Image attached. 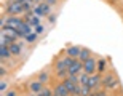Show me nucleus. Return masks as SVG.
I'll return each mask as SVG.
<instances>
[{
	"instance_id": "9b49d317",
	"label": "nucleus",
	"mask_w": 123,
	"mask_h": 96,
	"mask_svg": "<svg viewBox=\"0 0 123 96\" xmlns=\"http://www.w3.org/2000/svg\"><path fill=\"white\" fill-rule=\"evenodd\" d=\"M62 83L66 85V88H67V91H69V93H74V91H75V87L78 85V83H74V82H70L69 78H66V80H64Z\"/></svg>"
},
{
	"instance_id": "c85d7f7f",
	"label": "nucleus",
	"mask_w": 123,
	"mask_h": 96,
	"mask_svg": "<svg viewBox=\"0 0 123 96\" xmlns=\"http://www.w3.org/2000/svg\"><path fill=\"white\" fill-rule=\"evenodd\" d=\"M37 34H42V32H43V26H37Z\"/></svg>"
},
{
	"instance_id": "412c9836",
	"label": "nucleus",
	"mask_w": 123,
	"mask_h": 96,
	"mask_svg": "<svg viewBox=\"0 0 123 96\" xmlns=\"http://www.w3.org/2000/svg\"><path fill=\"white\" fill-rule=\"evenodd\" d=\"M90 93H91V88L88 85H82V96H88Z\"/></svg>"
},
{
	"instance_id": "72a5a7b5",
	"label": "nucleus",
	"mask_w": 123,
	"mask_h": 96,
	"mask_svg": "<svg viewBox=\"0 0 123 96\" xmlns=\"http://www.w3.org/2000/svg\"><path fill=\"white\" fill-rule=\"evenodd\" d=\"M35 2H42V0H35Z\"/></svg>"
},
{
	"instance_id": "b1692460",
	"label": "nucleus",
	"mask_w": 123,
	"mask_h": 96,
	"mask_svg": "<svg viewBox=\"0 0 123 96\" xmlns=\"http://www.w3.org/2000/svg\"><path fill=\"white\" fill-rule=\"evenodd\" d=\"M69 80H70V82H74V83H80L78 82V78H77V75H74V74H69Z\"/></svg>"
},
{
	"instance_id": "6e6552de",
	"label": "nucleus",
	"mask_w": 123,
	"mask_h": 96,
	"mask_svg": "<svg viewBox=\"0 0 123 96\" xmlns=\"http://www.w3.org/2000/svg\"><path fill=\"white\" fill-rule=\"evenodd\" d=\"M102 82V80H101V77L99 75H98V74H93V75H90V80H88V87L91 88H94V87H98V85H99V83Z\"/></svg>"
},
{
	"instance_id": "a211bd4d",
	"label": "nucleus",
	"mask_w": 123,
	"mask_h": 96,
	"mask_svg": "<svg viewBox=\"0 0 123 96\" xmlns=\"http://www.w3.org/2000/svg\"><path fill=\"white\" fill-rule=\"evenodd\" d=\"M82 61H86L88 58H90V50H86V48H82V51H80V56H78Z\"/></svg>"
},
{
	"instance_id": "39448f33",
	"label": "nucleus",
	"mask_w": 123,
	"mask_h": 96,
	"mask_svg": "<svg viewBox=\"0 0 123 96\" xmlns=\"http://www.w3.org/2000/svg\"><path fill=\"white\" fill-rule=\"evenodd\" d=\"M2 34H3V35H6L8 38H11V40H14L16 37H19L18 31H16V29H13V27H8V26L2 27Z\"/></svg>"
},
{
	"instance_id": "dca6fc26",
	"label": "nucleus",
	"mask_w": 123,
	"mask_h": 96,
	"mask_svg": "<svg viewBox=\"0 0 123 96\" xmlns=\"http://www.w3.org/2000/svg\"><path fill=\"white\" fill-rule=\"evenodd\" d=\"M10 51H11V55H19L21 53V45H18V43H13L11 46H8Z\"/></svg>"
},
{
	"instance_id": "f03ea898",
	"label": "nucleus",
	"mask_w": 123,
	"mask_h": 96,
	"mask_svg": "<svg viewBox=\"0 0 123 96\" xmlns=\"http://www.w3.org/2000/svg\"><path fill=\"white\" fill-rule=\"evenodd\" d=\"M83 70H85V74H88V75H93L96 70V61L93 59V58H88L86 61H83Z\"/></svg>"
},
{
	"instance_id": "4468645a",
	"label": "nucleus",
	"mask_w": 123,
	"mask_h": 96,
	"mask_svg": "<svg viewBox=\"0 0 123 96\" xmlns=\"http://www.w3.org/2000/svg\"><path fill=\"white\" fill-rule=\"evenodd\" d=\"M31 90L32 91H35V93H40L43 88H42V82H32L31 83Z\"/></svg>"
},
{
	"instance_id": "1a4fd4ad",
	"label": "nucleus",
	"mask_w": 123,
	"mask_h": 96,
	"mask_svg": "<svg viewBox=\"0 0 123 96\" xmlns=\"http://www.w3.org/2000/svg\"><path fill=\"white\" fill-rule=\"evenodd\" d=\"M55 93H56L58 96H69V91H67V88H66V85H64V83H59V85H56Z\"/></svg>"
},
{
	"instance_id": "20e7f679",
	"label": "nucleus",
	"mask_w": 123,
	"mask_h": 96,
	"mask_svg": "<svg viewBox=\"0 0 123 96\" xmlns=\"http://www.w3.org/2000/svg\"><path fill=\"white\" fill-rule=\"evenodd\" d=\"M34 13H35V16H46V14L50 13V5L48 3H40L34 10Z\"/></svg>"
},
{
	"instance_id": "f3484780",
	"label": "nucleus",
	"mask_w": 123,
	"mask_h": 96,
	"mask_svg": "<svg viewBox=\"0 0 123 96\" xmlns=\"http://www.w3.org/2000/svg\"><path fill=\"white\" fill-rule=\"evenodd\" d=\"M56 70H58V72H61V70H67V66H66V61L64 59L58 61V64H56Z\"/></svg>"
},
{
	"instance_id": "0eeeda50",
	"label": "nucleus",
	"mask_w": 123,
	"mask_h": 96,
	"mask_svg": "<svg viewBox=\"0 0 123 96\" xmlns=\"http://www.w3.org/2000/svg\"><path fill=\"white\" fill-rule=\"evenodd\" d=\"M83 69V63L82 61H74V64L69 67V74H74V75H77L80 70Z\"/></svg>"
},
{
	"instance_id": "aec40b11",
	"label": "nucleus",
	"mask_w": 123,
	"mask_h": 96,
	"mask_svg": "<svg viewBox=\"0 0 123 96\" xmlns=\"http://www.w3.org/2000/svg\"><path fill=\"white\" fill-rule=\"evenodd\" d=\"M88 80H90V75H88V74H82V75L78 77V82L82 83V85H88Z\"/></svg>"
},
{
	"instance_id": "9d476101",
	"label": "nucleus",
	"mask_w": 123,
	"mask_h": 96,
	"mask_svg": "<svg viewBox=\"0 0 123 96\" xmlns=\"http://www.w3.org/2000/svg\"><path fill=\"white\" fill-rule=\"evenodd\" d=\"M102 83H104L107 88H115V87H117V82L114 80V77H112V75L104 77V78H102Z\"/></svg>"
},
{
	"instance_id": "c756f323",
	"label": "nucleus",
	"mask_w": 123,
	"mask_h": 96,
	"mask_svg": "<svg viewBox=\"0 0 123 96\" xmlns=\"http://www.w3.org/2000/svg\"><path fill=\"white\" fill-rule=\"evenodd\" d=\"M46 3H48V5H53V3H56V0H46Z\"/></svg>"
},
{
	"instance_id": "2f4dec72",
	"label": "nucleus",
	"mask_w": 123,
	"mask_h": 96,
	"mask_svg": "<svg viewBox=\"0 0 123 96\" xmlns=\"http://www.w3.org/2000/svg\"><path fill=\"white\" fill-rule=\"evenodd\" d=\"M8 96H16V93H14V91H10V93H8Z\"/></svg>"
},
{
	"instance_id": "423d86ee",
	"label": "nucleus",
	"mask_w": 123,
	"mask_h": 96,
	"mask_svg": "<svg viewBox=\"0 0 123 96\" xmlns=\"http://www.w3.org/2000/svg\"><path fill=\"white\" fill-rule=\"evenodd\" d=\"M18 34H19V37H27L29 34H32V26L29 23H24L23 26L18 29Z\"/></svg>"
},
{
	"instance_id": "7c9ffc66",
	"label": "nucleus",
	"mask_w": 123,
	"mask_h": 96,
	"mask_svg": "<svg viewBox=\"0 0 123 96\" xmlns=\"http://www.w3.org/2000/svg\"><path fill=\"white\" fill-rule=\"evenodd\" d=\"M5 74H6V72H5V69H3V67H0V75H5Z\"/></svg>"
},
{
	"instance_id": "cd10ccee",
	"label": "nucleus",
	"mask_w": 123,
	"mask_h": 96,
	"mask_svg": "<svg viewBox=\"0 0 123 96\" xmlns=\"http://www.w3.org/2000/svg\"><path fill=\"white\" fill-rule=\"evenodd\" d=\"M104 64H105V61H99V70L101 72L104 70Z\"/></svg>"
},
{
	"instance_id": "393cba45",
	"label": "nucleus",
	"mask_w": 123,
	"mask_h": 96,
	"mask_svg": "<svg viewBox=\"0 0 123 96\" xmlns=\"http://www.w3.org/2000/svg\"><path fill=\"white\" fill-rule=\"evenodd\" d=\"M40 96H51V93H50V90H46V88H43L40 93H38Z\"/></svg>"
},
{
	"instance_id": "473e14b6",
	"label": "nucleus",
	"mask_w": 123,
	"mask_h": 96,
	"mask_svg": "<svg viewBox=\"0 0 123 96\" xmlns=\"http://www.w3.org/2000/svg\"><path fill=\"white\" fill-rule=\"evenodd\" d=\"M51 96H58V95H56V93H55V95H51Z\"/></svg>"
},
{
	"instance_id": "f257e3e1",
	"label": "nucleus",
	"mask_w": 123,
	"mask_h": 96,
	"mask_svg": "<svg viewBox=\"0 0 123 96\" xmlns=\"http://www.w3.org/2000/svg\"><path fill=\"white\" fill-rule=\"evenodd\" d=\"M6 11H8L11 16H16V14L26 11V8H24V5L21 3V2H11V3H8V6H6Z\"/></svg>"
},
{
	"instance_id": "2eb2a0df",
	"label": "nucleus",
	"mask_w": 123,
	"mask_h": 96,
	"mask_svg": "<svg viewBox=\"0 0 123 96\" xmlns=\"http://www.w3.org/2000/svg\"><path fill=\"white\" fill-rule=\"evenodd\" d=\"M13 43H11V38H8L6 35H3L2 34V40H0V46H11Z\"/></svg>"
},
{
	"instance_id": "7ed1b4c3",
	"label": "nucleus",
	"mask_w": 123,
	"mask_h": 96,
	"mask_svg": "<svg viewBox=\"0 0 123 96\" xmlns=\"http://www.w3.org/2000/svg\"><path fill=\"white\" fill-rule=\"evenodd\" d=\"M5 23H6V26H8V27H13V29H16V31H18V29L24 24V21L21 18H18V16H10L8 19H5Z\"/></svg>"
},
{
	"instance_id": "a878e982",
	"label": "nucleus",
	"mask_w": 123,
	"mask_h": 96,
	"mask_svg": "<svg viewBox=\"0 0 123 96\" xmlns=\"http://www.w3.org/2000/svg\"><path fill=\"white\" fill-rule=\"evenodd\" d=\"M88 96H105L104 91H94V93H90Z\"/></svg>"
},
{
	"instance_id": "f8f14e48",
	"label": "nucleus",
	"mask_w": 123,
	"mask_h": 96,
	"mask_svg": "<svg viewBox=\"0 0 123 96\" xmlns=\"http://www.w3.org/2000/svg\"><path fill=\"white\" fill-rule=\"evenodd\" d=\"M80 48L78 46H70V48H67V55L70 56V58H75V56H80Z\"/></svg>"
},
{
	"instance_id": "4be33fe9",
	"label": "nucleus",
	"mask_w": 123,
	"mask_h": 96,
	"mask_svg": "<svg viewBox=\"0 0 123 96\" xmlns=\"http://www.w3.org/2000/svg\"><path fill=\"white\" fill-rule=\"evenodd\" d=\"M37 35H38L37 32H32V34H29V35L26 37V40H27V42H34V40L37 38Z\"/></svg>"
},
{
	"instance_id": "5701e85b",
	"label": "nucleus",
	"mask_w": 123,
	"mask_h": 96,
	"mask_svg": "<svg viewBox=\"0 0 123 96\" xmlns=\"http://www.w3.org/2000/svg\"><path fill=\"white\" fill-rule=\"evenodd\" d=\"M46 80H48V74H46V72H42L40 77H38V82H46Z\"/></svg>"
},
{
	"instance_id": "6ab92c4d",
	"label": "nucleus",
	"mask_w": 123,
	"mask_h": 96,
	"mask_svg": "<svg viewBox=\"0 0 123 96\" xmlns=\"http://www.w3.org/2000/svg\"><path fill=\"white\" fill-rule=\"evenodd\" d=\"M27 18H29V24H31V26H40V24H38V16H31V14H27Z\"/></svg>"
},
{
	"instance_id": "ddd939ff",
	"label": "nucleus",
	"mask_w": 123,
	"mask_h": 96,
	"mask_svg": "<svg viewBox=\"0 0 123 96\" xmlns=\"http://www.w3.org/2000/svg\"><path fill=\"white\" fill-rule=\"evenodd\" d=\"M10 55H11V51H10L8 46H0V58H2V59L8 58Z\"/></svg>"
},
{
	"instance_id": "bb28decb",
	"label": "nucleus",
	"mask_w": 123,
	"mask_h": 96,
	"mask_svg": "<svg viewBox=\"0 0 123 96\" xmlns=\"http://www.w3.org/2000/svg\"><path fill=\"white\" fill-rule=\"evenodd\" d=\"M5 90H6V83L2 82V83H0V91H5Z\"/></svg>"
}]
</instances>
